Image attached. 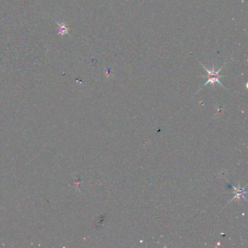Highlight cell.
Returning a JSON list of instances; mask_svg holds the SVG:
<instances>
[{"mask_svg":"<svg viewBox=\"0 0 248 248\" xmlns=\"http://www.w3.org/2000/svg\"><path fill=\"white\" fill-rule=\"evenodd\" d=\"M219 78H220V77H209V79H207L205 85H204V86L207 85V84H211L212 85L214 86L215 83L217 82V83H218L220 85L222 86V87H224V86L222 85V83H221V82H220V80H219Z\"/></svg>","mask_w":248,"mask_h":248,"instance_id":"4","label":"cell"},{"mask_svg":"<svg viewBox=\"0 0 248 248\" xmlns=\"http://www.w3.org/2000/svg\"><path fill=\"white\" fill-rule=\"evenodd\" d=\"M56 23L57 26H58V33H57V34L61 35L62 37L66 34H68V30H69V28H68V26L66 23H58V22H56Z\"/></svg>","mask_w":248,"mask_h":248,"instance_id":"2","label":"cell"},{"mask_svg":"<svg viewBox=\"0 0 248 248\" xmlns=\"http://www.w3.org/2000/svg\"><path fill=\"white\" fill-rule=\"evenodd\" d=\"M245 186L243 187L242 189H239V188H236L235 186H232V187H233L234 190H235V191H234V193H235V196H234V198L232 199L231 201H232L235 198H237L238 199H240L241 197H243L245 199V200H246V199H245V196H244V194H246V191H245Z\"/></svg>","mask_w":248,"mask_h":248,"instance_id":"3","label":"cell"},{"mask_svg":"<svg viewBox=\"0 0 248 248\" xmlns=\"http://www.w3.org/2000/svg\"><path fill=\"white\" fill-rule=\"evenodd\" d=\"M201 64V66H202V67L205 68V69L206 70V72H207V76H204V77H223V76H221V75H219V73L221 72V71L223 69V68L225 66V65L223 66H222V67L221 68H219V69L218 70V71H215V67L213 66V67H212V70H209V69H207V68L206 67H205V66H204V65H202V64L201 63H200Z\"/></svg>","mask_w":248,"mask_h":248,"instance_id":"1","label":"cell"}]
</instances>
